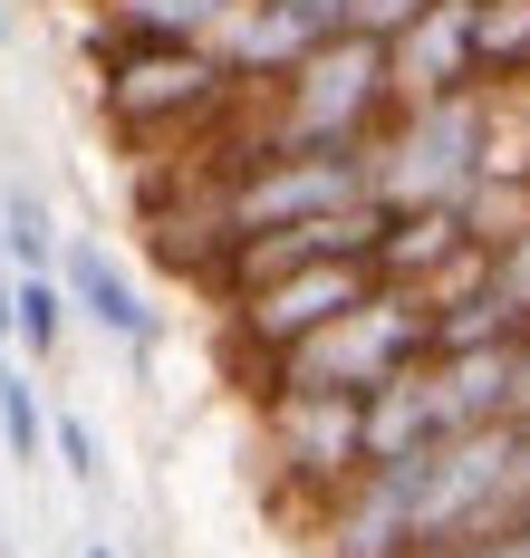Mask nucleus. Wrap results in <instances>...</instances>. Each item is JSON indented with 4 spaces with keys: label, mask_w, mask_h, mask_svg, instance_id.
Returning <instances> with one entry per match:
<instances>
[{
    "label": "nucleus",
    "mask_w": 530,
    "mask_h": 558,
    "mask_svg": "<svg viewBox=\"0 0 530 558\" xmlns=\"http://www.w3.org/2000/svg\"><path fill=\"white\" fill-rule=\"evenodd\" d=\"M414 356H434V299L406 289V279H376L357 308H338L318 337H299L290 356L270 366V386H318V395H376L386 376H406Z\"/></svg>",
    "instance_id": "obj_4"
},
{
    "label": "nucleus",
    "mask_w": 530,
    "mask_h": 558,
    "mask_svg": "<svg viewBox=\"0 0 530 558\" xmlns=\"http://www.w3.org/2000/svg\"><path fill=\"white\" fill-rule=\"evenodd\" d=\"M59 279H68V299H77V318L97 337H117V347H135V356H155V337H165V318L135 299V279L87 241V231H68V251H59Z\"/></svg>",
    "instance_id": "obj_8"
},
{
    "label": "nucleus",
    "mask_w": 530,
    "mask_h": 558,
    "mask_svg": "<svg viewBox=\"0 0 530 558\" xmlns=\"http://www.w3.org/2000/svg\"><path fill=\"white\" fill-rule=\"evenodd\" d=\"M68 318H77V299H68L59 270H20L10 279V347H29V366H49L68 347Z\"/></svg>",
    "instance_id": "obj_11"
},
{
    "label": "nucleus",
    "mask_w": 530,
    "mask_h": 558,
    "mask_svg": "<svg viewBox=\"0 0 530 558\" xmlns=\"http://www.w3.org/2000/svg\"><path fill=\"white\" fill-rule=\"evenodd\" d=\"M280 10H299V20H309V29H328V39L357 20V0H280Z\"/></svg>",
    "instance_id": "obj_20"
},
{
    "label": "nucleus",
    "mask_w": 530,
    "mask_h": 558,
    "mask_svg": "<svg viewBox=\"0 0 530 558\" xmlns=\"http://www.w3.org/2000/svg\"><path fill=\"white\" fill-rule=\"evenodd\" d=\"M77 558H117V539H87V549H77Z\"/></svg>",
    "instance_id": "obj_23"
},
{
    "label": "nucleus",
    "mask_w": 530,
    "mask_h": 558,
    "mask_svg": "<svg viewBox=\"0 0 530 558\" xmlns=\"http://www.w3.org/2000/svg\"><path fill=\"white\" fill-rule=\"evenodd\" d=\"M10 39H20V10H10V0H0V49H10Z\"/></svg>",
    "instance_id": "obj_22"
},
{
    "label": "nucleus",
    "mask_w": 530,
    "mask_h": 558,
    "mask_svg": "<svg viewBox=\"0 0 530 558\" xmlns=\"http://www.w3.org/2000/svg\"><path fill=\"white\" fill-rule=\"evenodd\" d=\"M502 165V87H444L396 107L376 135V203L386 213H424V203H472Z\"/></svg>",
    "instance_id": "obj_2"
},
{
    "label": "nucleus",
    "mask_w": 530,
    "mask_h": 558,
    "mask_svg": "<svg viewBox=\"0 0 530 558\" xmlns=\"http://www.w3.org/2000/svg\"><path fill=\"white\" fill-rule=\"evenodd\" d=\"M492 289H502V308L530 328V222L511 231V241H492Z\"/></svg>",
    "instance_id": "obj_17"
},
{
    "label": "nucleus",
    "mask_w": 530,
    "mask_h": 558,
    "mask_svg": "<svg viewBox=\"0 0 530 558\" xmlns=\"http://www.w3.org/2000/svg\"><path fill=\"white\" fill-rule=\"evenodd\" d=\"M434 558H530V530H492V539H454Z\"/></svg>",
    "instance_id": "obj_19"
},
{
    "label": "nucleus",
    "mask_w": 530,
    "mask_h": 558,
    "mask_svg": "<svg viewBox=\"0 0 530 558\" xmlns=\"http://www.w3.org/2000/svg\"><path fill=\"white\" fill-rule=\"evenodd\" d=\"M366 289H376V260H299V270L241 289V299H232V347H241V366L270 386V366L290 356L299 337H318L338 308H357Z\"/></svg>",
    "instance_id": "obj_5"
},
{
    "label": "nucleus",
    "mask_w": 530,
    "mask_h": 558,
    "mask_svg": "<svg viewBox=\"0 0 530 558\" xmlns=\"http://www.w3.org/2000/svg\"><path fill=\"white\" fill-rule=\"evenodd\" d=\"M0 241H10V260L20 270H59V251H68V231H59V213L39 203V183H0Z\"/></svg>",
    "instance_id": "obj_12"
},
{
    "label": "nucleus",
    "mask_w": 530,
    "mask_h": 558,
    "mask_svg": "<svg viewBox=\"0 0 530 558\" xmlns=\"http://www.w3.org/2000/svg\"><path fill=\"white\" fill-rule=\"evenodd\" d=\"M318 39H328V29H309V20L280 10V0H232V20L213 29V49H222V68H232L241 87H280Z\"/></svg>",
    "instance_id": "obj_9"
},
{
    "label": "nucleus",
    "mask_w": 530,
    "mask_h": 558,
    "mask_svg": "<svg viewBox=\"0 0 530 558\" xmlns=\"http://www.w3.org/2000/svg\"><path fill=\"white\" fill-rule=\"evenodd\" d=\"M444 434H454V414H444V386H434V356H414L406 376H386L366 395V462H406Z\"/></svg>",
    "instance_id": "obj_10"
},
{
    "label": "nucleus",
    "mask_w": 530,
    "mask_h": 558,
    "mask_svg": "<svg viewBox=\"0 0 530 558\" xmlns=\"http://www.w3.org/2000/svg\"><path fill=\"white\" fill-rule=\"evenodd\" d=\"M521 530H530V510H521Z\"/></svg>",
    "instance_id": "obj_24"
},
{
    "label": "nucleus",
    "mask_w": 530,
    "mask_h": 558,
    "mask_svg": "<svg viewBox=\"0 0 530 558\" xmlns=\"http://www.w3.org/2000/svg\"><path fill=\"white\" fill-rule=\"evenodd\" d=\"M396 107H406L396 97V49L366 39V29H338L280 77V97L251 125V145H376L396 125Z\"/></svg>",
    "instance_id": "obj_3"
},
{
    "label": "nucleus",
    "mask_w": 530,
    "mask_h": 558,
    "mask_svg": "<svg viewBox=\"0 0 530 558\" xmlns=\"http://www.w3.org/2000/svg\"><path fill=\"white\" fill-rule=\"evenodd\" d=\"M511 414H521V424H530V328L511 337Z\"/></svg>",
    "instance_id": "obj_21"
},
{
    "label": "nucleus",
    "mask_w": 530,
    "mask_h": 558,
    "mask_svg": "<svg viewBox=\"0 0 530 558\" xmlns=\"http://www.w3.org/2000/svg\"><path fill=\"white\" fill-rule=\"evenodd\" d=\"M482 87H530V0H482Z\"/></svg>",
    "instance_id": "obj_15"
},
{
    "label": "nucleus",
    "mask_w": 530,
    "mask_h": 558,
    "mask_svg": "<svg viewBox=\"0 0 530 558\" xmlns=\"http://www.w3.org/2000/svg\"><path fill=\"white\" fill-rule=\"evenodd\" d=\"M261 404H270V452H280V472L328 510L357 472H366V395L280 386V395H261Z\"/></svg>",
    "instance_id": "obj_6"
},
{
    "label": "nucleus",
    "mask_w": 530,
    "mask_h": 558,
    "mask_svg": "<svg viewBox=\"0 0 530 558\" xmlns=\"http://www.w3.org/2000/svg\"><path fill=\"white\" fill-rule=\"evenodd\" d=\"M49 452H59V472L77 482V492H107V452H97V434H87V414H49Z\"/></svg>",
    "instance_id": "obj_16"
},
{
    "label": "nucleus",
    "mask_w": 530,
    "mask_h": 558,
    "mask_svg": "<svg viewBox=\"0 0 530 558\" xmlns=\"http://www.w3.org/2000/svg\"><path fill=\"white\" fill-rule=\"evenodd\" d=\"M241 87L213 39H135V29H97V107L125 145H183L213 116H232Z\"/></svg>",
    "instance_id": "obj_1"
},
{
    "label": "nucleus",
    "mask_w": 530,
    "mask_h": 558,
    "mask_svg": "<svg viewBox=\"0 0 530 558\" xmlns=\"http://www.w3.org/2000/svg\"><path fill=\"white\" fill-rule=\"evenodd\" d=\"M424 10H434V0H357L348 29H366V39H396V29H406V20H424Z\"/></svg>",
    "instance_id": "obj_18"
},
{
    "label": "nucleus",
    "mask_w": 530,
    "mask_h": 558,
    "mask_svg": "<svg viewBox=\"0 0 530 558\" xmlns=\"http://www.w3.org/2000/svg\"><path fill=\"white\" fill-rule=\"evenodd\" d=\"M107 29H135V39H213L232 20V0H97Z\"/></svg>",
    "instance_id": "obj_13"
},
{
    "label": "nucleus",
    "mask_w": 530,
    "mask_h": 558,
    "mask_svg": "<svg viewBox=\"0 0 530 558\" xmlns=\"http://www.w3.org/2000/svg\"><path fill=\"white\" fill-rule=\"evenodd\" d=\"M0 444H10L20 472L49 462V404H39V386H29L20 366H10V328H0Z\"/></svg>",
    "instance_id": "obj_14"
},
{
    "label": "nucleus",
    "mask_w": 530,
    "mask_h": 558,
    "mask_svg": "<svg viewBox=\"0 0 530 558\" xmlns=\"http://www.w3.org/2000/svg\"><path fill=\"white\" fill-rule=\"evenodd\" d=\"M472 29H482V0H434L424 20H406L386 49H396V97H444V87H482V49H472Z\"/></svg>",
    "instance_id": "obj_7"
}]
</instances>
